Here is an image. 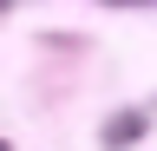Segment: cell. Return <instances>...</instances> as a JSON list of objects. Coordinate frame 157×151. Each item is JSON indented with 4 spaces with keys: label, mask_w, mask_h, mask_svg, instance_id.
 Wrapping results in <instances>:
<instances>
[{
    "label": "cell",
    "mask_w": 157,
    "mask_h": 151,
    "mask_svg": "<svg viewBox=\"0 0 157 151\" xmlns=\"http://www.w3.org/2000/svg\"><path fill=\"white\" fill-rule=\"evenodd\" d=\"M131 138H144V112H131V118H111V125H105V145H131Z\"/></svg>",
    "instance_id": "1"
},
{
    "label": "cell",
    "mask_w": 157,
    "mask_h": 151,
    "mask_svg": "<svg viewBox=\"0 0 157 151\" xmlns=\"http://www.w3.org/2000/svg\"><path fill=\"white\" fill-rule=\"evenodd\" d=\"M118 7H131V0H118Z\"/></svg>",
    "instance_id": "2"
},
{
    "label": "cell",
    "mask_w": 157,
    "mask_h": 151,
    "mask_svg": "<svg viewBox=\"0 0 157 151\" xmlns=\"http://www.w3.org/2000/svg\"><path fill=\"white\" fill-rule=\"evenodd\" d=\"M0 151H7V145H0Z\"/></svg>",
    "instance_id": "3"
}]
</instances>
